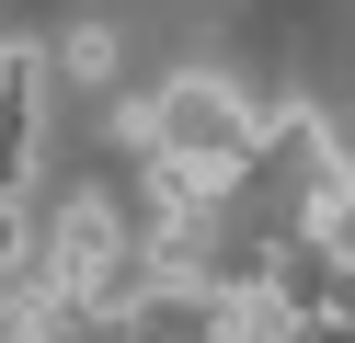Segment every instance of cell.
Returning <instances> with one entry per match:
<instances>
[{"label": "cell", "mask_w": 355, "mask_h": 343, "mask_svg": "<svg viewBox=\"0 0 355 343\" xmlns=\"http://www.w3.org/2000/svg\"><path fill=\"white\" fill-rule=\"evenodd\" d=\"M115 137L138 160H172V172H195L218 206L241 195V183L263 172V114L241 103L230 80H207V69H184V80H161L149 103H115Z\"/></svg>", "instance_id": "obj_1"}, {"label": "cell", "mask_w": 355, "mask_h": 343, "mask_svg": "<svg viewBox=\"0 0 355 343\" xmlns=\"http://www.w3.org/2000/svg\"><path fill=\"white\" fill-rule=\"evenodd\" d=\"M35 160H46V46L0 35V195H35Z\"/></svg>", "instance_id": "obj_2"}, {"label": "cell", "mask_w": 355, "mask_h": 343, "mask_svg": "<svg viewBox=\"0 0 355 343\" xmlns=\"http://www.w3.org/2000/svg\"><path fill=\"white\" fill-rule=\"evenodd\" d=\"M298 240L321 252L332 274H355V160H321V172H309V195H298Z\"/></svg>", "instance_id": "obj_3"}, {"label": "cell", "mask_w": 355, "mask_h": 343, "mask_svg": "<svg viewBox=\"0 0 355 343\" xmlns=\"http://www.w3.org/2000/svg\"><path fill=\"white\" fill-rule=\"evenodd\" d=\"M35 240H46V229H35V206H24V195H0V286L35 263Z\"/></svg>", "instance_id": "obj_4"}, {"label": "cell", "mask_w": 355, "mask_h": 343, "mask_svg": "<svg viewBox=\"0 0 355 343\" xmlns=\"http://www.w3.org/2000/svg\"><path fill=\"white\" fill-rule=\"evenodd\" d=\"M58 58H69V80H92V91L115 80V35H103V23H80V35L58 46Z\"/></svg>", "instance_id": "obj_5"}, {"label": "cell", "mask_w": 355, "mask_h": 343, "mask_svg": "<svg viewBox=\"0 0 355 343\" xmlns=\"http://www.w3.org/2000/svg\"><path fill=\"white\" fill-rule=\"evenodd\" d=\"M275 343H355V320H344V309H298Z\"/></svg>", "instance_id": "obj_6"}]
</instances>
